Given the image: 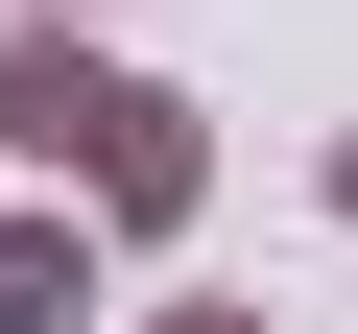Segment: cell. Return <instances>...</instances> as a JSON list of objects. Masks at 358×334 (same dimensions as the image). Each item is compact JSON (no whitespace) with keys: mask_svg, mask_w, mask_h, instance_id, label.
Masks as SVG:
<instances>
[{"mask_svg":"<svg viewBox=\"0 0 358 334\" xmlns=\"http://www.w3.org/2000/svg\"><path fill=\"white\" fill-rule=\"evenodd\" d=\"M24 24H96V0H24Z\"/></svg>","mask_w":358,"mask_h":334,"instance_id":"277c9868","label":"cell"},{"mask_svg":"<svg viewBox=\"0 0 358 334\" xmlns=\"http://www.w3.org/2000/svg\"><path fill=\"white\" fill-rule=\"evenodd\" d=\"M96 215H0V334H96Z\"/></svg>","mask_w":358,"mask_h":334,"instance_id":"7a4b0ae2","label":"cell"},{"mask_svg":"<svg viewBox=\"0 0 358 334\" xmlns=\"http://www.w3.org/2000/svg\"><path fill=\"white\" fill-rule=\"evenodd\" d=\"M143 334H287V310H143Z\"/></svg>","mask_w":358,"mask_h":334,"instance_id":"3957f363","label":"cell"},{"mask_svg":"<svg viewBox=\"0 0 358 334\" xmlns=\"http://www.w3.org/2000/svg\"><path fill=\"white\" fill-rule=\"evenodd\" d=\"M334 215H358V143H334Z\"/></svg>","mask_w":358,"mask_h":334,"instance_id":"5b68a950","label":"cell"},{"mask_svg":"<svg viewBox=\"0 0 358 334\" xmlns=\"http://www.w3.org/2000/svg\"><path fill=\"white\" fill-rule=\"evenodd\" d=\"M0 143L72 167L96 239H192V215H215V119L167 96V72H120L96 24H0Z\"/></svg>","mask_w":358,"mask_h":334,"instance_id":"6da1fadb","label":"cell"}]
</instances>
